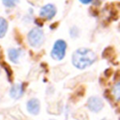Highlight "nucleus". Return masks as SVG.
<instances>
[{
	"label": "nucleus",
	"mask_w": 120,
	"mask_h": 120,
	"mask_svg": "<svg viewBox=\"0 0 120 120\" xmlns=\"http://www.w3.org/2000/svg\"><path fill=\"white\" fill-rule=\"evenodd\" d=\"M97 60L96 53L87 48H79L72 54V64L79 69H83L91 66Z\"/></svg>",
	"instance_id": "nucleus-1"
},
{
	"label": "nucleus",
	"mask_w": 120,
	"mask_h": 120,
	"mask_svg": "<svg viewBox=\"0 0 120 120\" xmlns=\"http://www.w3.org/2000/svg\"><path fill=\"white\" fill-rule=\"evenodd\" d=\"M28 43L34 48L40 47L44 42V33L40 28H33L27 35Z\"/></svg>",
	"instance_id": "nucleus-2"
},
{
	"label": "nucleus",
	"mask_w": 120,
	"mask_h": 120,
	"mask_svg": "<svg viewBox=\"0 0 120 120\" xmlns=\"http://www.w3.org/2000/svg\"><path fill=\"white\" fill-rule=\"evenodd\" d=\"M67 49V43L63 39H58L54 42L53 47L51 52V56L57 61H60L64 58Z\"/></svg>",
	"instance_id": "nucleus-3"
},
{
	"label": "nucleus",
	"mask_w": 120,
	"mask_h": 120,
	"mask_svg": "<svg viewBox=\"0 0 120 120\" xmlns=\"http://www.w3.org/2000/svg\"><path fill=\"white\" fill-rule=\"evenodd\" d=\"M87 107L93 112H98L103 108V101L98 97H91L87 100Z\"/></svg>",
	"instance_id": "nucleus-4"
},
{
	"label": "nucleus",
	"mask_w": 120,
	"mask_h": 120,
	"mask_svg": "<svg viewBox=\"0 0 120 120\" xmlns=\"http://www.w3.org/2000/svg\"><path fill=\"white\" fill-rule=\"evenodd\" d=\"M39 14L42 18H45L47 20H51L56 14V8L52 4H47L41 8Z\"/></svg>",
	"instance_id": "nucleus-5"
},
{
	"label": "nucleus",
	"mask_w": 120,
	"mask_h": 120,
	"mask_svg": "<svg viewBox=\"0 0 120 120\" xmlns=\"http://www.w3.org/2000/svg\"><path fill=\"white\" fill-rule=\"evenodd\" d=\"M26 108L31 114H38L40 110V103L37 98H31L27 101Z\"/></svg>",
	"instance_id": "nucleus-6"
},
{
	"label": "nucleus",
	"mask_w": 120,
	"mask_h": 120,
	"mask_svg": "<svg viewBox=\"0 0 120 120\" xmlns=\"http://www.w3.org/2000/svg\"><path fill=\"white\" fill-rule=\"evenodd\" d=\"M23 92H24V90H23L22 84V83H16L10 89V97L12 98L18 99L23 95Z\"/></svg>",
	"instance_id": "nucleus-7"
},
{
	"label": "nucleus",
	"mask_w": 120,
	"mask_h": 120,
	"mask_svg": "<svg viewBox=\"0 0 120 120\" xmlns=\"http://www.w3.org/2000/svg\"><path fill=\"white\" fill-rule=\"evenodd\" d=\"M8 58L11 62L13 63H18L19 62V58L22 54V50L18 49V48H10L8 51Z\"/></svg>",
	"instance_id": "nucleus-8"
},
{
	"label": "nucleus",
	"mask_w": 120,
	"mask_h": 120,
	"mask_svg": "<svg viewBox=\"0 0 120 120\" xmlns=\"http://www.w3.org/2000/svg\"><path fill=\"white\" fill-rule=\"evenodd\" d=\"M7 30H8V22L4 18L0 17V38L6 35Z\"/></svg>",
	"instance_id": "nucleus-9"
},
{
	"label": "nucleus",
	"mask_w": 120,
	"mask_h": 120,
	"mask_svg": "<svg viewBox=\"0 0 120 120\" xmlns=\"http://www.w3.org/2000/svg\"><path fill=\"white\" fill-rule=\"evenodd\" d=\"M2 1H3V4L8 8H13L19 2V0H2Z\"/></svg>",
	"instance_id": "nucleus-10"
},
{
	"label": "nucleus",
	"mask_w": 120,
	"mask_h": 120,
	"mask_svg": "<svg viewBox=\"0 0 120 120\" xmlns=\"http://www.w3.org/2000/svg\"><path fill=\"white\" fill-rule=\"evenodd\" d=\"M113 95L115 96V98L118 100V99H119V83H118V82L114 85V88H113Z\"/></svg>",
	"instance_id": "nucleus-11"
},
{
	"label": "nucleus",
	"mask_w": 120,
	"mask_h": 120,
	"mask_svg": "<svg viewBox=\"0 0 120 120\" xmlns=\"http://www.w3.org/2000/svg\"><path fill=\"white\" fill-rule=\"evenodd\" d=\"M93 0H80V2L81 3H82V4H89V3H91Z\"/></svg>",
	"instance_id": "nucleus-12"
},
{
	"label": "nucleus",
	"mask_w": 120,
	"mask_h": 120,
	"mask_svg": "<svg viewBox=\"0 0 120 120\" xmlns=\"http://www.w3.org/2000/svg\"><path fill=\"white\" fill-rule=\"evenodd\" d=\"M102 120H106V119H102Z\"/></svg>",
	"instance_id": "nucleus-13"
}]
</instances>
